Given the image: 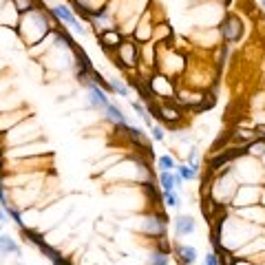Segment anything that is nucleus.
Instances as JSON below:
<instances>
[{
  "label": "nucleus",
  "mask_w": 265,
  "mask_h": 265,
  "mask_svg": "<svg viewBox=\"0 0 265 265\" xmlns=\"http://www.w3.org/2000/svg\"><path fill=\"white\" fill-rule=\"evenodd\" d=\"M223 2H226V4H230V2H232V0H223Z\"/></svg>",
  "instance_id": "25"
},
{
  "label": "nucleus",
  "mask_w": 265,
  "mask_h": 265,
  "mask_svg": "<svg viewBox=\"0 0 265 265\" xmlns=\"http://www.w3.org/2000/svg\"><path fill=\"white\" fill-rule=\"evenodd\" d=\"M104 113H106V117H109V120L113 122L115 126H129V120H126V115L122 113V109H120V106H115L113 102H111V104L106 106Z\"/></svg>",
  "instance_id": "9"
},
{
  "label": "nucleus",
  "mask_w": 265,
  "mask_h": 265,
  "mask_svg": "<svg viewBox=\"0 0 265 265\" xmlns=\"http://www.w3.org/2000/svg\"><path fill=\"white\" fill-rule=\"evenodd\" d=\"M126 131H129V137L132 141H137V144H148V139H146V135L141 132V129H137V126H126Z\"/></svg>",
  "instance_id": "17"
},
{
  "label": "nucleus",
  "mask_w": 265,
  "mask_h": 265,
  "mask_svg": "<svg viewBox=\"0 0 265 265\" xmlns=\"http://www.w3.org/2000/svg\"><path fill=\"white\" fill-rule=\"evenodd\" d=\"M84 84H86V91H89V106L93 111H102L104 113L106 106L111 104V100L106 98V91L98 82H93V80H86Z\"/></svg>",
  "instance_id": "3"
},
{
  "label": "nucleus",
  "mask_w": 265,
  "mask_h": 265,
  "mask_svg": "<svg viewBox=\"0 0 265 265\" xmlns=\"http://www.w3.org/2000/svg\"><path fill=\"white\" fill-rule=\"evenodd\" d=\"M111 91H113V93H117V95H122V98H129L131 95V91H129V86H126L124 82H122V80H117V78H111Z\"/></svg>",
  "instance_id": "14"
},
{
  "label": "nucleus",
  "mask_w": 265,
  "mask_h": 265,
  "mask_svg": "<svg viewBox=\"0 0 265 265\" xmlns=\"http://www.w3.org/2000/svg\"><path fill=\"white\" fill-rule=\"evenodd\" d=\"M117 55H120V62L124 66H135L139 60V51H137L135 42H122L117 47Z\"/></svg>",
  "instance_id": "5"
},
{
  "label": "nucleus",
  "mask_w": 265,
  "mask_h": 265,
  "mask_svg": "<svg viewBox=\"0 0 265 265\" xmlns=\"http://www.w3.org/2000/svg\"><path fill=\"white\" fill-rule=\"evenodd\" d=\"M172 254L177 257L179 265H195L197 263V248H192V246L175 243V246H172Z\"/></svg>",
  "instance_id": "6"
},
{
  "label": "nucleus",
  "mask_w": 265,
  "mask_h": 265,
  "mask_svg": "<svg viewBox=\"0 0 265 265\" xmlns=\"http://www.w3.org/2000/svg\"><path fill=\"white\" fill-rule=\"evenodd\" d=\"M170 250H172V246H170V241H168V239L166 237H159V252H170Z\"/></svg>",
  "instance_id": "23"
},
{
  "label": "nucleus",
  "mask_w": 265,
  "mask_h": 265,
  "mask_svg": "<svg viewBox=\"0 0 265 265\" xmlns=\"http://www.w3.org/2000/svg\"><path fill=\"white\" fill-rule=\"evenodd\" d=\"M0 228H2V223H0ZM0 234H2V232H0Z\"/></svg>",
  "instance_id": "26"
},
{
  "label": "nucleus",
  "mask_w": 265,
  "mask_h": 265,
  "mask_svg": "<svg viewBox=\"0 0 265 265\" xmlns=\"http://www.w3.org/2000/svg\"><path fill=\"white\" fill-rule=\"evenodd\" d=\"M0 252L2 254H20V246L13 241L9 234H0Z\"/></svg>",
  "instance_id": "10"
},
{
  "label": "nucleus",
  "mask_w": 265,
  "mask_h": 265,
  "mask_svg": "<svg viewBox=\"0 0 265 265\" xmlns=\"http://www.w3.org/2000/svg\"><path fill=\"white\" fill-rule=\"evenodd\" d=\"M157 168H161V170H166V172H172L177 168L175 157H172V155H161L159 159H157Z\"/></svg>",
  "instance_id": "15"
},
{
  "label": "nucleus",
  "mask_w": 265,
  "mask_h": 265,
  "mask_svg": "<svg viewBox=\"0 0 265 265\" xmlns=\"http://www.w3.org/2000/svg\"><path fill=\"white\" fill-rule=\"evenodd\" d=\"M175 172H179L183 181H190V179H197V177H199V172L192 166H188V164H179L175 168Z\"/></svg>",
  "instance_id": "13"
},
{
  "label": "nucleus",
  "mask_w": 265,
  "mask_h": 265,
  "mask_svg": "<svg viewBox=\"0 0 265 265\" xmlns=\"http://www.w3.org/2000/svg\"><path fill=\"white\" fill-rule=\"evenodd\" d=\"M16 7H18V11L20 13H31V11H35V7H33V2L31 0H16Z\"/></svg>",
  "instance_id": "20"
},
{
  "label": "nucleus",
  "mask_w": 265,
  "mask_h": 265,
  "mask_svg": "<svg viewBox=\"0 0 265 265\" xmlns=\"http://www.w3.org/2000/svg\"><path fill=\"white\" fill-rule=\"evenodd\" d=\"M53 16L58 18L60 22L69 24V27L73 29V31L78 33V35H84V33H86V29L82 27V24H80V20L75 18V13L71 11V9L66 7V4H55V7H53Z\"/></svg>",
  "instance_id": "4"
},
{
  "label": "nucleus",
  "mask_w": 265,
  "mask_h": 265,
  "mask_svg": "<svg viewBox=\"0 0 265 265\" xmlns=\"http://www.w3.org/2000/svg\"><path fill=\"white\" fill-rule=\"evenodd\" d=\"M188 166H192L197 172H199V168H201V164H199V152H197V148H190V152H188Z\"/></svg>",
  "instance_id": "22"
},
{
  "label": "nucleus",
  "mask_w": 265,
  "mask_h": 265,
  "mask_svg": "<svg viewBox=\"0 0 265 265\" xmlns=\"http://www.w3.org/2000/svg\"><path fill=\"white\" fill-rule=\"evenodd\" d=\"M261 201V186H239L234 192L232 203L237 208H246V206H254V203Z\"/></svg>",
  "instance_id": "2"
},
{
  "label": "nucleus",
  "mask_w": 265,
  "mask_h": 265,
  "mask_svg": "<svg viewBox=\"0 0 265 265\" xmlns=\"http://www.w3.org/2000/svg\"><path fill=\"white\" fill-rule=\"evenodd\" d=\"M150 265H168V254L166 252H152Z\"/></svg>",
  "instance_id": "19"
},
{
  "label": "nucleus",
  "mask_w": 265,
  "mask_h": 265,
  "mask_svg": "<svg viewBox=\"0 0 265 265\" xmlns=\"http://www.w3.org/2000/svg\"><path fill=\"white\" fill-rule=\"evenodd\" d=\"M131 106H132V109L137 111V115L141 117V122H144V124L148 126V129H152V124H155V122H152V115H150V111L146 109V106L141 104V102H131Z\"/></svg>",
  "instance_id": "11"
},
{
  "label": "nucleus",
  "mask_w": 265,
  "mask_h": 265,
  "mask_svg": "<svg viewBox=\"0 0 265 265\" xmlns=\"http://www.w3.org/2000/svg\"><path fill=\"white\" fill-rule=\"evenodd\" d=\"M219 33H221V40L226 44H232V42H237V40H241V35H243L241 18L234 16V13H228V16L221 20V24H219Z\"/></svg>",
  "instance_id": "1"
},
{
  "label": "nucleus",
  "mask_w": 265,
  "mask_h": 265,
  "mask_svg": "<svg viewBox=\"0 0 265 265\" xmlns=\"http://www.w3.org/2000/svg\"><path fill=\"white\" fill-rule=\"evenodd\" d=\"M150 135H152V139H155V141H164V139H166V131L161 129L159 124H152Z\"/></svg>",
  "instance_id": "21"
},
{
  "label": "nucleus",
  "mask_w": 265,
  "mask_h": 265,
  "mask_svg": "<svg viewBox=\"0 0 265 265\" xmlns=\"http://www.w3.org/2000/svg\"><path fill=\"white\" fill-rule=\"evenodd\" d=\"M100 42L104 44V47H120L122 42H124V38H122L120 31H115V29H104V31L100 33Z\"/></svg>",
  "instance_id": "8"
},
{
  "label": "nucleus",
  "mask_w": 265,
  "mask_h": 265,
  "mask_svg": "<svg viewBox=\"0 0 265 265\" xmlns=\"http://www.w3.org/2000/svg\"><path fill=\"white\" fill-rule=\"evenodd\" d=\"M164 203L168 208H179L181 206V197L177 190H166L164 192Z\"/></svg>",
  "instance_id": "16"
},
{
  "label": "nucleus",
  "mask_w": 265,
  "mask_h": 265,
  "mask_svg": "<svg viewBox=\"0 0 265 265\" xmlns=\"http://www.w3.org/2000/svg\"><path fill=\"white\" fill-rule=\"evenodd\" d=\"M172 226H175V234H177V237H186V234H192V232L197 230L195 219H192V217H186V215L175 217Z\"/></svg>",
  "instance_id": "7"
},
{
  "label": "nucleus",
  "mask_w": 265,
  "mask_h": 265,
  "mask_svg": "<svg viewBox=\"0 0 265 265\" xmlns=\"http://www.w3.org/2000/svg\"><path fill=\"white\" fill-rule=\"evenodd\" d=\"M159 186H161V190H175V170L172 172H166V170H161L159 172Z\"/></svg>",
  "instance_id": "12"
},
{
  "label": "nucleus",
  "mask_w": 265,
  "mask_h": 265,
  "mask_svg": "<svg viewBox=\"0 0 265 265\" xmlns=\"http://www.w3.org/2000/svg\"><path fill=\"white\" fill-rule=\"evenodd\" d=\"M261 7H263V9H265V0H261Z\"/></svg>",
  "instance_id": "24"
},
{
  "label": "nucleus",
  "mask_w": 265,
  "mask_h": 265,
  "mask_svg": "<svg viewBox=\"0 0 265 265\" xmlns=\"http://www.w3.org/2000/svg\"><path fill=\"white\" fill-rule=\"evenodd\" d=\"M159 113H161V120H166V122H175V120H179V117H181V113H179V111H175V109H168L166 104L159 109Z\"/></svg>",
  "instance_id": "18"
}]
</instances>
